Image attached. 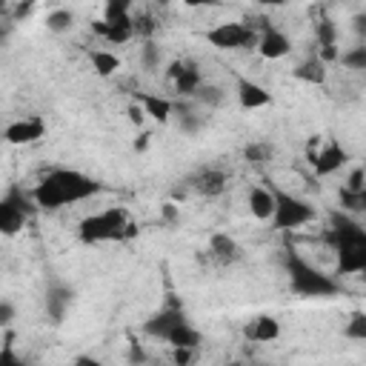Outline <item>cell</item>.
Returning a JSON list of instances; mask_svg holds the SVG:
<instances>
[{"mask_svg":"<svg viewBox=\"0 0 366 366\" xmlns=\"http://www.w3.org/2000/svg\"><path fill=\"white\" fill-rule=\"evenodd\" d=\"M77 237L86 246H97V243H126L132 237H137V223L132 220V214L123 206H109L103 212L86 214L77 226Z\"/></svg>","mask_w":366,"mask_h":366,"instance_id":"cell-4","label":"cell"},{"mask_svg":"<svg viewBox=\"0 0 366 366\" xmlns=\"http://www.w3.org/2000/svg\"><path fill=\"white\" fill-rule=\"evenodd\" d=\"M166 77H169V83H172V89L180 100H189L197 92V86L203 83V71H200L197 60H192V57L172 60L169 69H166Z\"/></svg>","mask_w":366,"mask_h":366,"instance_id":"cell-10","label":"cell"},{"mask_svg":"<svg viewBox=\"0 0 366 366\" xmlns=\"http://www.w3.org/2000/svg\"><path fill=\"white\" fill-rule=\"evenodd\" d=\"M295 77L303 83H312V86H323L326 83V66L317 60V54H312L295 69Z\"/></svg>","mask_w":366,"mask_h":366,"instance_id":"cell-23","label":"cell"},{"mask_svg":"<svg viewBox=\"0 0 366 366\" xmlns=\"http://www.w3.org/2000/svg\"><path fill=\"white\" fill-rule=\"evenodd\" d=\"M160 63H163V49H160L154 40H146V43L140 46V66H143L146 71H157Z\"/></svg>","mask_w":366,"mask_h":366,"instance_id":"cell-30","label":"cell"},{"mask_svg":"<svg viewBox=\"0 0 366 366\" xmlns=\"http://www.w3.org/2000/svg\"><path fill=\"white\" fill-rule=\"evenodd\" d=\"M206 257L214 260L217 266H234L237 260H243V246L229 232H212L209 234Z\"/></svg>","mask_w":366,"mask_h":366,"instance_id":"cell-13","label":"cell"},{"mask_svg":"<svg viewBox=\"0 0 366 366\" xmlns=\"http://www.w3.org/2000/svg\"><path fill=\"white\" fill-rule=\"evenodd\" d=\"M40 137H46V123H43V117L31 114V117L11 120V123L3 129V137H0V140H6V143H11V146H31V143H37Z\"/></svg>","mask_w":366,"mask_h":366,"instance_id":"cell-11","label":"cell"},{"mask_svg":"<svg viewBox=\"0 0 366 366\" xmlns=\"http://www.w3.org/2000/svg\"><path fill=\"white\" fill-rule=\"evenodd\" d=\"M272 157H274V149H272V143H266V140H252V143L243 146V160H246L252 169H263Z\"/></svg>","mask_w":366,"mask_h":366,"instance_id":"cell-24","label":"cell"},{"mask_svg":"<svg viewBox=\"0 0 366 366\" xmlns=\"http://www.w3.org/2000/svg\"><path fill=\"white\" fill-rule=\"evenodd\" d=\"M323 240L335 249L337 269L335 274H360L366 272V229L357 217L335 209L329 212V229Z\"/></svg>","mask_w":366,"mask_h":366,"instance_id":"cell-2","label":"cell"},{"mask_svg":"<svg viewBox=\"0 0 366 366\" xmlns=\"http://www.w3.org/2000/svg\"><path fill=\"white\" fill-rule=\"evenodd\" d=\"M234 94H237V106L246 112H254V109H263L272 103V92L246 74L234 77Z\"/></svg>","mask_w":366,"mask_h":366,"instance_id":"cell-15","label":"cell"},{"mask_svg":"<svg viewBox=\"0 0 366 366\" xmlns=\"http://www.w3.org/2000/svg\"><path fill=\"white\" fill-rule=\"evenodd\" d=\"M337 197H340V212L346 214H360L366 209V192H349V189H337Z\"/></svg>","mask_w":366,"mask_h":366,"instance_id":"cell-29","label":"cell"},{"mask_svg":"<svg viewBox=\"0 0 366 366\" xmlns=\"http://www.w3.org/2000/svg\"><path fill=\"white\" fill-rule=\"evenodd\" d=\"M209 46L220 51H243V49H257V29L249 20H226L217 23L206 31Z\"/></svg>","mask_w":366,"mask_h":366,"instance_id":"cell-8","label":"cell"},{"mask_svg":"<svg viewBox=\"0 0 366 366\" xmlns=\"http://www.w3.org/2000/svg\"><path fill=\"white\" fill-rule=\"evenodd\" d=\"M146 360H149L146 349H143L137 340H132V343H129V363H132V366H143Z\"/></svg>","mask_w":366,"mask_h":366,"instance_id":"cell-36","label":"cell"},{"mask_svg":"<svg viewBox=\"0 0 366 366\" xmlns=\"http://www.w3.org/2000/svg\"><path fill=\"white\" fill-rule=\"evenodd\" d=\"M269 192H272V200H274L272 226L277 232L303 229V226H309L317 217V212H315V206L309 200H303V197H297V194H292V192H286L280 186H269Z\"/></svg>","mask_w":366,"mask_h":366,"instance_id":"cell-5","label":"cell"},{"mask_svg":"<svg viewBox=\"0 0 366 366\" xmlns=\"http://www.w3.org/2000/svg\"><path fill=\"white\" fill-rule=\"evenodd\" d=\"M200 349H172V366H194Z\"/></svg>","mask_w":366,"mask_h":366,"instance_id":"cell-35","label":"cell"},{"mask_svg":"<svg viewBox=\"0 0 366 366\" xmlns=\"http://www.w3.org/2000/svg\"><path fill=\"white\" fill-rule=\"evenodd\" d=\"M31 11H34V3H14V6H11V23L29 17Z\"/></svg>","mask_w":366,"mask_h":366,"instance_id":"cell-38","label":"cell"},{"mask_svg":"<svg viewBox=\"0 0 366 366\" xmlns=\"http://www.w3.org/2000/svg\"><path fill=\"white\" fill-rule=\"evenodd\" d=\"M186 186H189V192H194V194H200V197H217V194L226 192L229 174H226L223 169H217V166H206V169L194 172V174L186 180Z\"/></svg>","mask_w":366,"mask_h":366,"instance_id":"cell-12","label":"cell"},{"mask_svg":"<svg viewBox=\"0 0 366 366\" xmlns=\"http://www.w3.org/2000/svg\"><path fill=\"white\" fill-rule=\"evenodd\" d=\"M257 51L266 60H283L286 54H292V40H289V34L283 29L269 23V26H263L257 31Z\"/></svg>","mask_w":366,"mask_h":366,"instance_id":"cell-14","label":"cell"},{"mask_svg":"<svg viewBox=\"0 0 366 366\" xmlns=\"http://www.w3.org/2000/svg\"><path fill=\"white\" fill-rule=\"evenodd\" d=\"M71 26H74V11L66 9V6H57V9H51L46 14V29L51 34H66Z\"/></svg>","mask_w":366,"mask_h":366,"instance_id":"cell-27","label":"cell"},{"mask_svg":"<svg viewBox=\"0 0 366 366\" xmlns=\"http://www.w3.org/2000/svg\"><path fill=\"white\" fill-rule=\"evenodd\" d=\"M157 20H154V14H149V11H132V31H134V37H140L143 43L146 40H154V31H157Z\"/></svg>","mask_w":366,"mask_h":366,"instance_id":"cell-28","label":"cell"},{"mask_svg":"<svg viewBox=\"0 0 366 366\" xmlns=\"http://www.w3.org/2000/svg\"><path fill=\"white\" fill-rule=\"evenodd\" d=\"M172 114H177V126L186 134H197L209 123V114L203 109H197L192 100H174V112Z\"/></svg>","mask_w":366,"mask_h":366,"instance_id":"cell-19","label":"cell"},{"mask_svg":"<svg viewBox=\"0 0 366 366\" xmlns=\"http://www.w3.org/2000/svg\"><path fill=\"white\" fill-rule=\"evenodd\" d=\"M197 109H203V112H212V109H217V106H223V100H226V92H223V86H217V83H200L197 86V92L189 97Z\"/></svg>","mask_w":366,"mask_h":366,"instance_id":"cell-20","label":"cell"},{"mask_svg":"<svg viewBox=\"0 0 366 366\" xmlns=\"http://www.w3.org/2000/svg\"><path fill=\"white\" fill-rule=\"evenodd\" d=\"M226 366H246L243 360H232V363H226Z\"/></svg>","mask_w":366,"mask_h":366,"instance_id":"cell-44","label":"cell"},{"mask_svg":"<svg viewBox=\"0 0 366 366\" xmlns=\"http://www.w3.org/2000/svg\"><path fill=\"white\" fill-rule=\"evenodd\" d=\"M160 217H163L166 223H177V217H180L177 203H172V200H169V203H163V206H160Z\"/></svg>","mask_w":366,"mask_h":366,"instance_id":"cell-39","label":"cell"},{"mask_svg":"<svg viewBox=\"0 0 366 366\" xmlns=\"http://www.w3.org/2000/svg\"><path fill=\"white\" fill-rule=\"evenodd\" d=\"M126 114H129V123H134V126H143V120H146V114H143V109L137 103H129Z\"/></svg>","mask_w":366,"mask_h":366,"instance_id":"cell-40","label":"cell"},{"mask_svg":"<svg viewBox=\"0 0 366 366\" xmlns=\"http://www.w3.org/2000/svg\"><path fill=\"white\" fill-rule=\"evenodd\" d=\"M89 60H92V69H94L100 77H112V74H117V69H120V57H117L114 51H109V49H94V51H89Z\"/></svg>","mask_w":366,"mask_h":366,"instance_id":"cell-26","label":"cell"},{"mask_svg":"<svg viewBox=\"0 0 366 366\" xmlns=\"http://www.w3.org/2000/svg\"><path fill=\"white\" fill-rule=\"evenodd\" d=\"M192 320H189V312H186V306L174 297V295H169L166 297V303L160 306V309H154L146 320H143V335H149V337H154V340H166L169 343V337L174 335V332H180L183 326H189Z\"/></svg>","mask_w":366,"mask_h":366,"instance_id":"cell-6","label":"cell"},{"mask_svg":"<svg viewBox=\"0 0 366 366\" xmlns=\"http://www.w3.org/2000/svg\"><path fill=\"white\" fill-rule=\"evenodd\" d=\"M92 31H94L100 40H106L109 46H123V43H129V40L134 37L132 26H112V23H103V20H94V23H92Z\"/></svg>","mask_w":366,"mask_h":366,"instance_id":"cell-22","label":"cell"},{"mask_svg":"<svg viewBox=\"0 0 366 366\" xmlns=\"http://www.w3.org/2000/svg\"><path fill=\"white\" fill-rule=\"evenodd\" d=\"M160 366H163V363H160ZM169 366H172V363H169Z\"/></svg>","mask_w":366,"mask_h":366,"instance_id":"cell-45","label":"cell"},{"mask_svg":"<svg viewBox=\"0 0 366 366\" xmlns=\"http://www.w3.org/2000/svg\"><path fill=\"white\" fill-rule=\"evenodd\" d=\"M132 3L126 0H109L103 6V23H112V26H132Z\"/></svg>","mask_w":366,"mask_h":366,"instance_id":"cell-25","label":"cell"},{"mask_svg":"<svg viewBox=\"0 0 366 366\" xmlns=\"http://www.w3.org/2000/svg\"><path fill=\"white\" fill-rule=\"evenodd\" d=\"M346 160H349V152H346L337 140H326V143H320V140L315 137V140L309 143V163H312V169H315L320 177L335 174L337 169L346 166Z\"/></svg>","mask_w":366,"mask_h":366,"instance_id":"cell-9","label":"cell"},{"mask_svg":"<svg viewBox=\"0 0 366 366\" xmlns=\"http://www.w3.org/2000/svg\"><path fill=\"white\" fill-rule=\"evenodd\" d=\"M343 337H349V340H366V312H352V317H349V323L343 326Z\"/></svg>","mask_w":366,"mask_h":366,"instance_id":"cell-32","label":"cell"},{"mask_svg":"<svg viewBox=\"0 0 366 366\" xmlns=\"http://www.w3.org/2000/svg\"><path fill=\"white\" fill-rule=\"evenodd\" d=\"M283 269L289 277V289L297 297H337V295H343V283L335 274L323 272L320 266L309 263L295 246H286Z\"/></svg>","mask_w":366,"mask_h":366,"instance_id":"cell-3","label":"cell"},{"mask_svg":"<svg viewBox=\"0 0 366 366\" xmlns=\"http://www.w3.org/2000/svg\"><path fill=\"white\" fill-rule=\"evenodd\" d=\"M11 31H14V23L11 20H0V46H6V40H9Z\"/></svg>","mask_w":366,"mask_h":366,"instance_id":"cell-42","label":"cell"},{"mask_svg":"<svg viewBox=\"0 0 366 366\" xmlns=\"http://www.w3.org/2000/svg\"><path fill=\"white\" fill-rule=\"evenodd\" d=\"M280 332H283L280 329V320L272 317V315H257V317H252L243 326V337L249 343H272V340L280 337Z\"/></svg>","mask_w":366,"mask_h":366,"instance_id":"cell-18","label":"cell"},{"mask_svg":"<svg viewBox=\"0 0 366 366\" xmlns=\"http://www.w3.org/2000/svg\"><path fill=\"white\" fill-rule=\"evenodd\" d=\"M14 315H17L14 303H9V300H0V329H3V326H9V323L14 320Z\"/></svg>","mask_w":366,"mask_h":366,"instance_id":"cell-37","label":"cell"},{"mask_svg":"<svg viewBox=\"0 0 366 366\" xmlns=\"http://www.w3.org/2000/svg\"><path fill=\"white\" fill-rule=\"evenodd\" d=\"M272 209H274V200H272L269 186H252L249 189V212H252V217L272 220Z\"/></svg>","mask_w":366,"mask_h":366,"instance_id":"cell-21","label":"cell"},{"mask_svg":"<svg viewBox=\"0 0 366 366\" xmlns=\"http://www.w3.org/2000/svg\"><path fill=\"white\" fill-rule=\"evenodd\" d=\"M71 303H74V289L69 283H60V280L49 283V289L43 295V309H46V315H49L51 323H60L69 315Z\"/></svg>","mask_w":366,"mask_h":366,"instance_id":"cell-16","label":"cell"},{"mask_svg":"<svg viewBox=\"0 0 366 366\" xmlns=\"http://www.w3.org/2000/svg\"><path fill=\"white\" fill-rule=\"evenodd\" d=\"M337 60H340L346 69H352V71H363V69H366V46H363V43H357V46L346 49Z\"/></svg>","mask_w":366,"mask_h":366,"instance_id":"cell-31","label":"cell"},{"mask_svg":"<svg viewBox=\"0 0 366 366\" xmlns=\"http://www.w3.org/2000/svg\"><path fill=\"white\" fill-rule=\"evenodd\" d=\"M34 212V203L29 197V192H23V186H9L6 194L0 197V234L3 237H14L26 229L29 217Z\"/></svg>","mask_w":366,"mask_h":366,"instance_id":"cell-7","label":"cell"},{"mask_svg":"<svg viewBox=\"0 0 366 366\" xmlns=\"http://www.w3.org/2000/svg\"><path fill=\"white\" fill-rule=\"evenodd\" d=\"M0 366H31V363H29V360H23V357L14 352L11 337H6V343L0 346Z\"/></svg>","mask_w":366,"mask_h":366,"instance_id":"cell-33","label":"cell"},{"mask_svg":"<svg viewBox=\"0 0 366 366\" xmlns=\"http://www.w3.org/2000/svg\"><path fill=\"white\" fill-rule=\"evenodd\" d=\"M149 140H152V134H149V132H140V137L134 140V152H146Z\"/></svg>","mask_w":366,"mask_h":366,"instance_id":"cell-43","label":"cell"},{"mask_svg":"<svg viewBox=\"0 0 366 366\" xmlns=\"http://www.w3.org/2000/svg\"><path fill=\"white\" fill-rule=\"evenodd\" d=\"M260 366H266V363H260Z\"/></svg>","mask_w":366,"mask_h":366,"instance_id":"cell-46","label":"cell"},{"mask_svg":"<svg viewBox=\"0 0 366 366\" xmlns=\"http://www.w3.org/2000/svg\"><path fill=\"white\" fill-rule=\"evenodd\" d=\"M103 186L86 174V172H77V169H51L46 172L37 186L29 192L31 203L37 209H46V212H57L63 206H74V203H83L94 194H100Z\"/></svg>","mask_w":366,"mask_h":366,"instance_id":"cell-1","label":"cell"},{"mask_svg":"<svg viewBox=\"0 0 366 366\" xmlns=\"http://www.w3.org/2000/svg\"><path fill=\"white\" fill-rule=\"evenodd\" d=\"M146 117L157 120V123H169L172 120V112H174V100L172 97H163V94H152V92H134V100Z\"/></svg>","mask_w":366,"mask_h":366,"instance_id":"cell-17","label":"cell"},{"mask_svg":"<svg viewBox=\"0 0 366 366\" xmlns=\"http://www.w3.org/2000/svg\"><path fill=\"white\" fill-rule=\"evenodd\" d=\"M71 366H103L97 357H92V355H77L74 360H71Z\"/></svg>","mask_w":366,"mask_h":366,"instance_id":"cell-41","label":"cell"},{"mask_svg":"<svg viewBox=\"0 0 366 366\" xmlns=\"http://www.w3.org/2000/svg\"><path fill=\"white\" fill-rule=\"evenodd\" d=\"M343 189H349V192H366V172H363V166H355L349 172V177L343 180Z\"/></svg>","mask_w":366,"mask_h":366,"instance_id":"cell-34","label":"cell"}]
</instances>
